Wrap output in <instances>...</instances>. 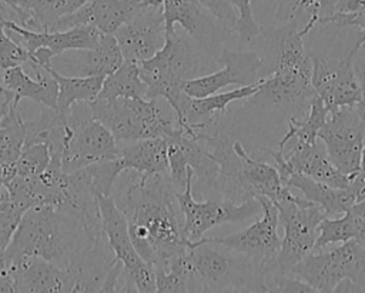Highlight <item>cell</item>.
Here are the masks:
<instances>
[{
    "label": "cell",
    "instance_id": "obj_1",
    "mask_svg": "<svg viewBox=\"0 0 365 293\" xmlns=\"http://www.w3.org/2000/svg\"><path fill=\"white\" fill-rule=\"evenodd\" d=\"M177 192L170 174L140 176L124 190L120 202L115 200L138 254L154 269L187 252L192 243L184 233Z\"/></svg>",
    "mask_w": 365,
    "mask_h": 293
},
{
    "label": "cell",
    "instance_id": "obj_2",
    "mask_svg": "<svg viewBox=\"0 0 365 293\" xmlns=\"http://www.w3.org/2000/svg\"><path fill=\"white\" fill-rule=\"evenodd\" d=\"M317 26V20H308L302 29L295 21L285 23L284 27L265 30L264 33L275 49V67L265 76L259 91L252 97H259L274 107L298 109L305 114L311 99L317 94L312 87V59L305 50L304 37Z\"/></svg>",
    "mask_w": 365,
    "mask_h": 293
},
{
    "label": "cell",
    "instance_id": "obj_3",
    "mask_svg": "<svg viewBox=\"0 0 365 293\" xmlns=\"http://www.w3.org/2000/svg\"><path fill=\"white\" fill-rule=\"evenodd\" d=\"M184 263L191 292H268L265 266L207 237L190 244Z\"/></svg>",
    "mask_w": 365,
    "mask_h": 293
},
{
    "label": "cell",
    "instance_id": "obj_4",
    "mask_svg": "<svg viewBox=\"0 0 365 293\" xmlns=\"http://www.w3.org/2000/svg\"><path fill=\"white\" fill-rule=\"evenodd\" d=\"M191 36L168 33L164 46L151 57L140 61V74L147 84V99L164 97L173 106L184 93L182 83L198 77L215 63H208L191 41Z\"/></svg>",
    "mask_w": 365,
    "mask_h": 293
},
{
    "label": "cell",
    "instance_id": "obj_5",
    "mask_svg": "<svg viewBox=\"0 0 365 293\" xmlns=\"http://www.w3.org/2000/svg\"><path fill=\"white\" fill-rule=\"evenodd\" d=\"M88 106L93 117L121 143L157 137L171 139L178 130V124L163 114L157 99L97 96Z\"/></svg>",
    "mask_w": 365,
    "mask_h": 293
},
{
    "label": "cell",
    "instance_id": "obj_6",
    "mask_svg": "<svg viewBox=\"0 0 365 293\" xmlns=\"http://www.w3.org/2000/svg\"><path fill=\"white\" fill-rule=\"evenodd\" d=\"M66 119L67 133L61 153V164L66 173L118 156L117 139L103 123L93 117L88 103H74Z\"/></svg>",
    "mask_w": 365,
    "mask_h": 293
},
{
    "label": "cell",
    "instance_id": "obj_7",
    "mask_svg": "<svg viewBox=\"0 0 365 293\" xmlns=\"http://www.w3.org/2000/svg\"><path fill=\"white\" fill-rule=\"evenodd\" d=\"M291 272L315 292H335L345 279L365 292V246L351 239L332 249L312 250Z\"/></svg>",
    "mask_w": 365,
    "mask_h": 293
},
{
    "label": "cell",
    "instance_id": "obj_8",
    "mask_svg": "<svg viewBox=\"0 0 365 293\" xmlns=\"http://www.w3.org/2000/svg\"><path fill=\"white\" fill-rule=\"evenodd\" d=\"M274 204L278 209L279 224L284 227V237L272 266L284 272H291L298 262L314 250L318 226L327 216L318 204L305 197L294 196L292 199Z\"/></svg>",
    "mask_w": 365,
    "mask_h": 293
},
{
    "label": "cell",
    "instance_id": "obj_9",
    "mask_svg": "<svg viewBox=\"0 0 365 293\" xmlns=\"http://www.w3.org/2000/svg\"><path fill=\"white\" fill-rule=\"evenodd\" d=\"M318 139L324 143L334 166L344 174L355 176L365 144V103L329 111L318 131Z\"/></svg>",
    "mask_w": 365,
    "mask_h": 293
},
{
    "label": "cell",
    "instance_id": "obj_10",
    "mask_svg": "<svg viewBox=\"0 0 365 293\" xmlns=\"http://www.w3.org/2000/svg\"><path fill=\"white\" fill-rule=\"evenodd\" d=\"M188 182L184 190L177 192V199L184 217V233L190 242H198L210 229L225 224L242 222L257 217L262 213L258 199H250L242 203H234L224 199H207L198 202L192 196L194 172L188 167Z\"/></svg>",
    "mask_w": 365,
    "mask_h": 293
},
{
    "label": "cell",
    "instance_id": "obj_11",
    "mask_svg": "<svg viewBox=\"0 0 365 293\" xmlns=\"http://www.w3.org/2000/svg\"><path fill=\"white\" fill-rule=\"evenodd\" d=\"M98 212L107 244L114 257L123 263L137 292H157L155 270L137 252L128 230L127 219L111 194L100 196Z\"/></svg>",
    "mask_w": 365,
    "mask_h": 293
},
{
    "label": "cell",
    "instance_id": "obj_12",
    "mask_svg": "<svg viewBox=\"0 0 365 293\" xmlns=\"http://www.w3.org/2000/svg\"><path fill=\"white\" fill-rule=\"evenodd\" d=\"M255 199H258L262 207V216L259 219L230 236L207 239L248 256L254 262L265 266L268 272L278 256L282 240L278 234V209L265 196H257Z\"/></svg>",
    "mask_w": 365,
    "mask_h": 293
},
{
    "label": "cell",
    "instance_id": "obj_13",
    "mask_svg": "<svg viewBox=\"0 0 365 293\" xmlns=\"http://www.w3.org/2000/svg\"><path fill=\"white\" fill-rule=\"evenodd\" d=\"M217 64H222V69L188 79L182 83V90L191 97H205L218 93L227 86H248L261 81L259 69L264 66V60L251 50L235 51L224 47L220 51Z\"/></svg>",
    "mask_w": 365,
    "mask_h": 293
},
{
    "label": "cell",
    "instance_id": "obj_14",
    "mask_svg": "<svg viewBox=\"0 0 365 293\" xmlns=\"http://www.w3.org/2000/svg\"><path fill=\"white\" fill-rule=\"evenodd\" d=\"M355 47L342 59H325L311 54L312 87L329 111L362 101L361 89L354 71Z\"/></svg>",
    "mask_w": 365,
    "mask_h": 293
},
{
    "label": "cell",
    "instance_id": "obj_15",
    "mask_svg": "<svg viewBox=\"0 0 365 293\" xmlns=\"http://www.w3.org/2000/svg\"><path fill=\"white\" fill-rule=\"evenodd\" d=\"M168 140L170 179L178 192L184 190L188 182V167L194 172V180L201 179L210 187L218 174V164L211 156L210 147L204 139L192 137L178 127Z\"/></svg>",
    "mask_w": 365,
    "mask_h": 293
},
{
    "label": "cell",
    "instance_id": "obj_16",
    "mask_svg": "<svg viewBox=\"0 0 365 293\" xmlns=\"http://www.w3.org/2000/svg\"><path fill=\"white\" fill-rule=\"evenodd\" d=\"M163 6V0H88L74 13L60 19L51 31L93 26L101 33L114 34L138 11Z\"/></svg>",
    "mask_w": 365,
    "mask_h": 293
},
{
    "label": "cell",
    "instance_id": "obj_17",
    "mask_svg": "<svg viewBox=\"0 0 365 293\" xmlns=\"http://www.w3.org/2000/svg\"><path fill=\"white\" fill-rule=\"evenodd\" d=\"M114 37L124 60L140 63L151 59L164 46L167 37L163 6L143 9L123 24L114 33Z\"/></svg>",
    "mask_w": 365,
    "mask_h": 293
},
{
    "label": "cell",
    "instance_id": "obj_18",
    "mask_svg": "<svg viewBox=\"0 0 365 293\" xmlns=\"http://www.w3.org/2000/svg\"><path fill=\"white\" fill-rule=\"evenodd\" d=\"M13 292L57 293L74 292L76 276L71 270L37 256H27L6 263Z\"/></svg>",
    "mask_w": 365,
    "mask_h": 293
},
{
    "label": "cell",
    "instance_id": "obj_19",
    "mask_svg": "<svg viewBox=\"0 0 365 293\" xmlns=\"http://www.w3.org/2000/svg\"><path fill=\"white\" fill-rule=\"evenodd\" d=\"M124 61L114 34L101 33L93 49L66 50L51 59V67L64 76H108Z\"/></svg>",
    "mask_w": 365,
    "mask_h": 293
},
{
    "label": "cell",
    "instance_id": "obj_20",
    "mask_svg": "<svg viewBox=\"0 0 365 293\" xmlns=\"http://www.w3.org/2000/svg\"><path fill=\"white\" fill-rule=\"evenodd\" d=\"M6 30L19 37V43L31 54L38 49L47 50L53 57L73 49H93L98 44L101 31L93 26H80L57 31H34L16 21H6Z\"/></svg>",
    "mask_w": 365,
    "mask_h": 293
},
{
    "label": "cell",
    "instance_id": "obj_21",
    "mask_svg": "<svg viewBox=\"0 0 365 293\" xmlns=\"http://www.w3.org/2000/svg\"><path fill=\"white\" fill-rule=\"evenodd\" d=\"M33 70L36 77H31L23 66H16L3 70L0 91L4 97L20 103L21 99H30L44 107L57 111L58 84L54 76L40 64L29 67Z\"/></svg>",
    "mask_w": 365,
    "mask_h": 293
},
{
    "label": "cell",
    "instance_id": "obj_22",
    "mask_svg": "<svg viewBox=\"0 0 365 293\" xmlns=\"http://www.w3.org/2000/svg\"><path fill=\"white\" fill-rule=\"evenodd\" d=\"M289 141L294 143L292 147L288 152H281L284 153V159L292 172L304 173L332 187H349L352 176L344 174L334 166V163L328 157L324 143L319 139L315 143H305L295 139H291Z\"/></svg>",
    "mask_w": 365,
    "mask_h": 293
},
{
    "label": "cell",
    "instance_id": "obj_23",
    "mask_svg": "<svg viewBox=\"0 0 365 293\" xmlns=\"http://www.w3.org/2000/svg\"><path fill=\"white\" fill-rule=\"evenodd\" d=\"M282 182L289 187L298 189L307 200L318 204L327 217L342 216L356 202V197L349 187H332L304 173L291 170L282 177Z\"/></svg>",
    "mask_w": 365,
    "mask_h": 293
},
{
    "label": "cell",
    "instance_id": "obj_24",
    "mask_svg": "<svg viewBox=\"0 0 365 293\" xmlns=\"http://www.w3.org/2000/svg\"><path fill=\"white\" fill-rule=\"evenodd\" d=\"M118 156L125 170H134L141 176L170 174L167 139L157 137L124 141L120 146Z\"/></svg>",
    "mask_w": 365,
    "mask_h": 293
},
{
    "label": "cell",
    "instance_id": "obj_25",
    "mask_svg": "<svg viewBox=\"0 0 365 293\" xmlns=\"http://www.w3.org/2000/svg\"><path fill=\"white\" fill-rule=\"evenodd\" d=\"M88 0H13L19 24L34 31H51L56 23L78 10Z\"/></svg>",
    "mask_w": 365,
    "mask_h": 293
},
{
    "label": "cell",
    "instance_id": "obj_26",
    "mask_svg": "<svg viewBox=\"0 0 365 293\" xmlns=\"http://www.w3.org/2000/svg\"><path fill=\"white\" fill-rule=\"evenodd\" d=\"M234 149L242 157V176L255 197L265 196L278 203L295 196L291 193V187L282 182L275 166L252 159L240 141H234Z\"/></svg>",
    "mask_w": 365,
    "mask_h": 293
},
{
    "label": "cell",
    "instance_id": "obj_27",
    "mask_svg": "<svg viewBox=\"0 0 365 293\" xmlns=\"http://www.w3.org/2000/svg\"><path fill=\"white\" fill-rule=\"evenodd\" d=\"M204 10L198 0H163L165 33H173L174 26L178 24L197 41L211 37L212 31H215V24L204 14Z\"/></svg>",
    "mask_w": 365,
    "mask_h": 293
},
{
    "label": "cell",
    "instance_id": "obj_28",
    "mask_svg": "<svg viewBox=\"0 0 365 293\" xmlns=\"http://www.w3.org/2000/svg\"><path fill=\"white\" fill-rule=\"evenodd\" d=\"M26 120H23L19 103L4 97L0 106V160L14 164L26 141Z\"/></svg>",
    "mask_w": 365,
    "mask_h": 293
},
{
    "label": "cell",
    "instance_id": "obj_29",
    "mask_svg": "<svg viewBox=\"0 0 365 293\" xmlns=\"http://www.w3.org/2000/svg\"><path fill=\"white\" fill-rule=\"evenodd\" d=\"M48 71L58 84L57 111L61 114H67L77 101H93L98 96L106 79L103 76H64L53 67H50Z\"/></svg>",
    "mask_w": 365,
    "mask_h": 293
},
{
    "label": "cell",
    "instance_id": "obj_30",
    "mask_svg": "<svg viewBox=\"0 0 365 293\" xmlns=\"http://www.w3.org/2000/svg\"><path fill=\"white\" fill-rule=\"evenodd\" d=\"M100 97H144L147 99V84L141 79L137 61L124 60L111 74L106 76Z\"/></svg>",
    "mask_w": 365,
    "mask_h": 293
},
{
    "label": "cell",
    "instance_id": "obj_31",
    "mask_svg": "<svg viewBox=\"0 0 365 293\" xmlns=\"http://www.w3.org/2000/svg\"><path fill=\"white\" fill-rule=\"evenodd\" d=\"M328 114V107L325 106L322 99L318 94H315L311 99L309 109L304 114V119H298L294 114L289 117L288 129L278 141V149L282 150L291 139L305 143H315L318 140V131L324 126Z\"/></svg>",
    "mask_w": 365,
    "mask_h": 293
},
{
    "label": "cell",
    "instance_id": "obj_32",
    "mask_svg": "<svg viewBox=\"0 0 365 293\" xmlns=\"http://www.w3.org/2000/svg\"><path fill=\"white\" fill-rule=\"evenodd\" d=\"M338 1L339 0H279L277 16L279 20L291 23L295 21L298 16L307 14V21L315 19L317 23L321 24L324 19L335 13Z\"/></svg>",
    "mask_w": 365,
    "mask_h": 293
},
{
    "label": "cell",
    "instance_id": "obj_33",
    "mask_svg": "<svg viewBox=\"0 0 365 293\" xmlns=\"http://www.w3.org/2000/svg\"><path fill=\"white\" fill-rule=\"evenodd\" d=\"M81 170L86 174V179L93 194L98 199L100 196L111 194L114 182L117 180L118 174L125 172V167L120 156H117L110 160L90 164L87 167H83Z\"/></svg>",
    "mask_w": 365,
    "mask_h": 293
},
{
    "label": "cell",
    "instance_id": "obj_34",
    "mask_svg": "<svg viewBox=\"0 0 365 293\" xmlns=\"http://www.w3.org/2000/svg\"><path fill=\"white\" fill-rule=\"evenodd\" d=\"M51 162V149L46 141H26L19 159L14 163L17 176H37L43 173ZM14 174V176H16Z\"/></svg>",
    "mask_w": 365,
    "mask_h": 293
},
{
    "label": "cell",
    "instance_id": "obj_35",
    "mask_svg": "<svg viewBox=\"0 0 365 293\" xmlns=\"http://www.w3.org/2000/svg\"><path fill=\"white\" fill-rule=\"evenodd\" d=\"M351 239H354V230L346 212L342 216L324 217L318 226L314 250H319L335 243H344Z\"/></svg>",
    "mask_w": 365,
    "mask_h": 293
},
{
    "label": "cell",
    "instance_id": "obj_36",
    "mask_svg": "<svg viewBox=\"0 0 365 293\" xmlns=\"http://www.w3.org/2000/svg\"><path fill=\"white\" fill-rule=\"evenodd\" d=\"M33 54L7 33L4 23H0V69L7 70L16 66H33Z\"/></svg>",
    "mask_w": 365,
    "mask_h": 293
},
{
    "label": "cell",
    "instance_id": "obj_37",
    "mask_svg": "<svg viewBox=\"0 0 365 293\" xmlns=\"http://www.w3.org/2000/svg\"><path fill=\"white\" fill-rule=\"evenodd\" d=\"M231 3L238 10L234 31L241 37V40L245 43H251L262 36L264 27L254 19L251 0H231Z\"/></svg>",
    "mask_w": 365,
    "mask_h": 293
},
{
    "label": "cell",
    "instance_id": "obj_38",
    "mask_svg": "<svg viewBox=\"0 0 365 293\" xmlns=\"http://www.w3.org/2000/svg\"><path fill=\"white\" fill-rule=\"evenodd\" d=\"M200 4L220 23L225 31H234L237 14L231 0H198Z\"/></svg>",
    "mask_w": 365,
    "mask_h": 293
},
{
    "label": "cell",
    "instance_id": "obj_39",
    "mask_svg": "<svg viewBox=\"0 0 365 293\" xmlns=\"http://www.w3.org/2000/svg\"><path fill=\"white\" fill-rule=\"evenodd\" d=\"M354 230V239L365 246V199L355 202L346 210Z\"/></svg>",
    "mask_w": 365,
    "mask_h": 293
},
{
    "label": "cell",
    "instance_id": "obj_40",
    "mask_svg": "<svg viewBox=\"0 0 365 293\" xmlns=\"http://www.w3.org/2000/svg\"><path fill=\"white\" fill-rule=\"evenodd\" d=\"M355 53H354V59H352V64H354V71L361 89V96H362V101L365 103V37L359 36L358 41L355 43Z\"/></svg>",
    "mask_w": 365,
    "mask_h": 293
},
{
    "label": "cell",
    "instance_id": "obj_41",
    "mask_svg": "<svg viewBox=\"0 0 365 293\" xmlns=\"http://www.w3.org/2000/svg\"><path fill=\"white\" fill-rule=\"evenodd\" d=\"M364 187H365V144H364V149H362V153H361L359 169L355 173V176H352L351 184H349V189L355 194L356 199H358V196H359V193Z\"/></svg>",
    "mask_w": 365,
    "mask_h": 293
},
{
    "label": "cell",
    "instance_id": "obj_42",
    "mask_svg": "<svg viewBox=\"0 0 365 293\" xmlns=\"http://www.w3.org/2000/svg\"><path fill=\"white\" fill-rule=\"evenodd\" d=\"M6 21L19 23V14L9 3L0 0V23H6Z\"/></svg>",
    "mask_w": 365,
    "mask_h": 293
},
{
    "label": "cell",
    "instance_id": "obj_43",
    "mask_svg": "<svg viewBox=\"0 0 365 293\" xmlns=\"http://www.w3.org/2000/svg\"><path fill=\"white\" fill-rule=\"evenodd\" d=\"M14 174V164H7L0 160V184H6Z\"/></svg>",
    "mask_w": 365,
    "mask_h": 293
},
{
    "label": "cell",
    "instance_id": "obj_44",
    "mask_svg": "<svg viewBox=\"0 0 365 293\" xmlns=\"http://www.w3.org/2000/svg\"><path fill=\"white\" fill-rule=\"evenodd\" d=\"M4 197H7V189H6L4 184H0V202H1Z\"/></svg>",
    "mask_w": 365,
    "mask_h": 293
},
{
    "label": "cell",
    "instance_id": "obj_45",
    "mask_svg": "<svg viewBox=\"0 0 365 293\" xmlns=\"http://www.w3.org/2000/svg\"><path fill=\"white\" fill-rule=\"evenodd\" d=\"M362 199H365V187L361 190V193H359V196H358L356 202H358V200H362Z\"/></svg>",
    "mask_w": 365,
    "mask_h": 293
},
{
    "label": "cell",
    "instance_id": "obj_46",
    "mask_svg": "<svg viewBox=\"0 0 365 293\" xmlns=\"http://www.w3.org/2000/svg\"><path fill=\"white\" fill-rule=\"evenodd\" d=\"M1 70V69H0ZM1 76H3V73H0V87H1Z\"/></svg>",
    "mask_w": 365,
    "mask_h": 293
},
{
    "label": "cell",
    "instance_id": "obj_47",
    "mask_svg": "<svg viewBox=\"0 0 365 293\" xmlns=\"http://www.w3.org/2000/svg\"><path fill=\"white\" fill-rule=\"evenodd\" d=\"M364 1H365V0H364Z\"/></svg>",
    "mask_w": 365,
    "mask_h": 293
}]
</instances>
